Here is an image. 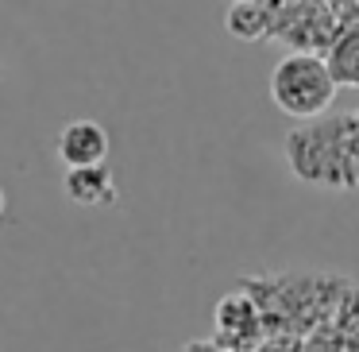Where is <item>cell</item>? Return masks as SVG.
<instances>
[{
  "label": "cell",
  "instance_id": "obj_1",
  "mask_svg": "<svg viewBox=\"0 0 359 352\" xmlns=\"http://www.w3.org/2000/svg\"><path fill=\"white\" fill-rule=\"evenodd\" d=\"M286 163L294 178L320 190H355L359 186V143L355 112L348 117L305 120L286 136Z\"/></svg>",
  "mask_w": 359,
  "mask_h": 352
},
{
  "label": "cell",
  "instance_id": "obj_2",
  "mask_svg": "<svg viewBox=\"0 0 359 352\" xmlns=\"http://www.w3.org/2000/svg\"><path fill=\"white\" fill-rule=\"evenodd\" d=\"M336 82L325 55L317 51H290L271 70V101L294 120H320L336 101Z\"/></svg>",
  "mask_w": 359,
  "mask_h": 352
},
{
  "label": "cell",
  "instance_id": "obj_3",
  "mask_svg": "<svg viewBox=\"0 0 359 352\" xmlns=\"http://www.w3.org/2000/svg\"><path fill=\"white\" fill-rule=\"evenodd\" d=\"M263 341V310L251 302L248 290H232L217 306V329L212 344L220 352H251Z\"/></svg>",
  "mask_w": 359,
  "mask_h": 352
},
{
  "label": "cell",
  "instance_id": "obj_4",
  "mask_svg": "<svg viewBox=\"0 0 359 352\" xmlns=\"http://www.w3.org/2000/svg\"><path fill=\"white\" fill-rule=\"evenodd\" d=\"M112 151V140L104 124L97 120H70L55 140V155L62 159L66 171H81V167H104Z\"/></svg>",
  "mask_w": 359,
  "mask_h": 352
},
{
  "label": "cell",
  "instance_id": "obj_5",
  "mask_svg": "<svg viewBox=\"0 0 359 352\" xmlns=\"http://www.w3.org/2000/svg\"><path fill=\"white\" fill-rule=\"evenodd\" d=\"M62 190L70 202L78 205H112L116 202V182H112L109 167H81V171H66Z\"/></svg>",
  "mask_w": 359,
  "mask_h": 352
},
{
  "label": "cell",
  "instance_id": "obj_6",
  "mask_svg": "<svg viewBox=\"0 0 359 352\" xmlns=\"http://www.w3.org/2000/svg\"><path fill=\"white\" fill-rule=\"evenodd\" d=\"M325 63L340 89H359V24H348L332 35Z\"/></svg>",
  "mask_w": 359,
  "mask_h": 352
},
{
  "label": "cell",
  "instance_id": "obj_7",
  "mask_svg": "<svg viewBox=\"0 0 359 352\" xmlns=\"http://www.w3.org/2000/svg\"><path fill=\"white\" fill-rule=\"evenodd\" d=\"M266 24H271V16H266V8L255 4V0H240V4H232V12H228V32H232L236 39H259V35L266 32Z\"/></svg>",
  "mask_w": 359,
  "mask_h": 352
},
{
  "label": "cell",
  "instance_id": "obj_8",
  "mask_svg": "<svg viewBox=\"0 0 359 352\" xmlns=\"http://www.w3.org/2000/svg\"><path fill=\"white\" fill-rule=\"evenodd\" d=\"M355 143H359V112H355Z\"/></svg>",
  "mask_w": 359,
  "mask_h": 352
}]
</instances>
